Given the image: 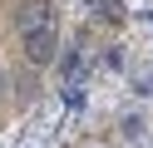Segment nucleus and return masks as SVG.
<instances>
[{"label": "nucleus", "instance_id": "1", "mask_svg": "<svg viewBox=\"0 0 153 148\" xmlns=\"http://www.w3.org/2000/svg\"><path fill=\"white\" fill-rule=\"evenodd\" d=\"M15 30L35 35V30H54V0H25L15 10Z\"/></svg>", "mask_w": 153, "mask_h": 148}, {"label": "nucleus", "instance_id": "7", "mask_svg": "<svg viewBox=\"0 0 153 148\" xmlns=\"http://www.w3.org/2000/svg\"><path fill=\"white\" fill-rule=\"evenodd\" d=\"M138 94H153V69H148L143 79H138Z\"/></svg>", "mask_w": 153, "mask_h": 148}, {"label": "nucleus", "instance_id": "8", "mask_svg": "<svg viewBox=\"0 0 153 148\" xmlns=\"http://www.w3.org/2000/svg\"><path fill=\"white\" fill-rule=\"evenodd\" d=\"M84 5H94V10H99V0H84Z\"/></svg>", "mask_w": 153, "mask_h": 148}, {"label": "nucleus", "instance_id": "6", "mask_svg": "<svg viewBox=\"0 0 153 148\" xmlns=\"http://www.w3.org/2000/svg\"><path fill=\"white\" fill-rule=\"evenodd\" d=\"M64 104L79 109V104H84V89H79V84H64Z\"/></svg>", "mask_w": 153, "mask_h": 148}, {"label": "nucleus", "instance_id": "5", "mask_svg": "<svg viewBox=\"0 0 153 148\" xmlns=\"http://www.w3.org/2000/svg\"><path fill=\"white\" fill-rule=\"evenodd\" d=\"M119 133H123V138H138V133H143V118H138V114H123Z\"/></svg>", "mask_w": 153, "mask_h": 148}, {"label": "nucleus", "instance_id": "3", "mask_svg": "<svg viewBox=\"0 0 153 148\" xmlns=\"http://www.w3.org/2000/svg\"><path fill=\"white\" fill-rule=\"evenodd\" d=\"M59 69H64V79H69V84H79V69H84L79 49H64V54H59Z\"/></svg>", "mask_w": 153, "mask_h": 148}, {"label": "nucleus", "instance_id": "4", "mask_svg": "<svg viewBox=\"0 0 153 148\" xmlns=\"http://www.w3.org/2000/svg\"><path fill=\"white\" fill-rule=\"evenodd\" d=\"M99 15L109 20V25H119V20L128 15V5H123V0H99Z\"/></svg>", "mask_w": 153, "mask_h": 148}, {"label": "nucleus", "instance_id": "2", "mask_svg": "<svg viewBox=\"0 0 153 148\" xmlns=\"http://www.w3.org/2000/svg\"><path fill=\"white\" fill-rule=\"evenodd\" d=\"M25 39V59L30 64H54L59 59V35L54 30H35V35H20Z\"/></svg>", "mask_w": 153, "mask_h": 148}]
</instances>
